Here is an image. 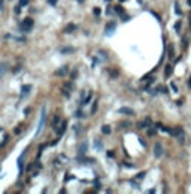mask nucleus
<instances>
[{
    "mask_svg": "<svg viewBox=\"0 0 191 194\" xmlns=\"http://www.w3.org/2000/svg\"><path fill=\"white\" fill-rule=\"evenodd\" d=\"M58 123H60V115H54V118H52V127L57 130V127H58Z\"/></svg>",
    "mask_w": 191,
    "mask_h": 194,
    "instance_id": "4468645a",
    "label": "nucleus"
},
{
    "mask_svg": "<svg viewBox=\"0 0 191 194\" xmlns=\"http://www.w3.org/2000/svg\"><path fill=\"white\" fill-rule=\"evenodd\" d=\"M75 29H76V26L70 22V24H67V26L64 27V30H63V32H64V33H72V32H73Z\"/></svg>",
    "mask_w": 191,
    "mask_h": 194,
    "instance_id": "f8f14e48",
    "label": "nucleus"
},
{
    "mask_svg": "<svg viewBox=\"0 0 191 194\" xmlns=\"http://www.w3.org/2000/svg\"><path fill=\"white\" fill-rule=\"evenodd\" d=\"M33 19L32 18H24V21L21 22V29L24 30V32H30L32 29H33Z\"/></svg>",
    "mask_w": 191,
    "mask_h": 194,
    "instance_id": "f03ea898",
    "label": "nucleus"
},
{
    "mask_svg": "<svg viewBox=\"0 0 191 194\" xmlns=\"http://www.w3.org/2000/svg\"><path fill=\"white\" fill-rule=\"evenodd\" d=\"M88 148V143L87 142H84V143H81L79 145V148H78V151H79V154H85V151H87Z\"/></svg>",
    "mask_w": 191,
    "mask_h": 194,
    "instance_id": "ddd939ff",
    "label": "nucleus"
},
{
    "mask_svg": "<svg viewBox=\"0 0 191 194\" xmlns=\"http://www.w3.org/2000/svg\"><path fill=\"white\" fill-rule=\"evenodd\" d=\"M78 2H82V0H78Z\"/></svg>",
    "mask_w": 191,
    "mask_h": 194,
    "instance_id": "f704fd0d",
    "label": "nucleus"
},
{
    "mask_svg": "<svg viewBox=\"0 0 191 194\" xmlns=\"http://www.w3.org/2000/svg\"><path fill=\"white\" fill-rule=\"evenodd\" d=\"M97 55H99V58L100 60H107V53H104V51H97Z\"/></svg>",
    "mask_w": 191,
    "mask_h": 194,
    "instance_id": "2eb2a0df",
    "label": "nucleus"
},
{
    "mask_svg": "<svg viewBox=\"0 0 191 194\" xmlns=\"http://www.w3.org/2000/svg\"><path fill=\"white\" fill-rule=\"evenodd\" d=\"M175 57V51H173V46H169V58H173Z\"/></svg>",
    "mask_w": 191,
    "mask_h": 194,
    "instance_id": "412c9836",
    "label": "nucleus"
},
{
    "mask_svg": "<svg viewBox=\"0 0 191 194\" xmlns=\"http://www.w3.org/2000/svg\"><path fill=\"white\" fill-rule=\"evenodd\" d=\"M73 51H75L73 48H61V49H60V53L61 54H72Z\"/></svg>",
    "mask_w": 191,
    "mask_h": 194,
    "instance_id": "f3484780",
    "label": "nucleus"
},
{
    "mask_svg": "<svg viewBox=\"0 0 191 194\" xmlns=\"http://www.w3.org/2000/svg\"><path fill=\"white\" fill-rule=\"evenodd\" d=\"M120 125H121L122 128H125L127 125H130V123H128V121H124V123H121V124H120Z\"/></svg>",
    "mask_w": 191,
    "mask_h": 194,
    "instance_id": "cd10ccee",
    "label": "nucleus"
},
{
    "mask_svg": "<svg viewBox=\"0 0 191 194\" xmlns=\"http://www.w3.org/2000/svg\"><path fill=\"white\" fill-rule=\"evenodd\" d=\"M163 154H164V149H163L161 143H158V142H157L155 145H154V155H155V158H160Z\"/></svg>",
    "mask_w": 191,
    "mask_h": 194,
    "instance_id": "7ed1b4c3",
    "label": "nucleus"
},
{
    "mask_svg": "<svg viewBox=\"0 0 191 194\" xmlns=\"http://www.w3.org/2000/svg\"><path fill=\"white\" fill-rule=\"evenodd\" d=\"M94 15H97V17L100 15V9H99V8H96V9H94Z\"/></svg>",
    "mask_w": 191,
    "mask_h": 194,
    "instance_id": "7c9ffc66",
    "label": "nucleus"
},
{
    "mask_svg": "<svg viewBox=\"0 0 191 194\" xmlns=\"http://www.w3.org/2000/svg\"><path fill=\"white\" fill-rule=\"evenodd\" d=\"M170 88L173 90V93H176V91H178V87H176V85H175L173 82H172V84H170Z\"/></svg>",
    "mask_w": 191,
    "mask_h": 194,
    "instance_id": "c85d7f7f",
    "label": "nucleus"
},
{
    "mask_svg": "<svg viewBox=\"0 0 191 194\" xmlns=\"http://www.w3.org/2000/svg\"><path fill=\"white\" fill-rule=\"evenodd\" d=\"M67 70H69V69H67V66H63L61 69L55 70V75H57V76H64V75L67 73Z\"/></svg>",
    "mask_w": 191,
    "mask_h": 194,
    "instance_id": "9d476101",
    "label": "nucleus"
},
{
    "mask_svg": "<svg viewBox=\"0 0 191 194\" xmlns=\"http://www.w3.org/2000/svg\"><path fill=\"white\" fill-rule=\"evenodd\" d=\"M94 146H96L97 149H102V142H100V141H96V142H94Z\"/></svg>",
    "mask_w": 191,
    "mask_h": 194,
    "instance_id": "4be33fe9",
    "label": "nucleus"
},
{
    "mask_svg": "<svg viewBox=\"0 0 191 194\" xmlns=\"http://www.w3.org/2000/svg\"><path fill=\"white\" fill-rule=\"evenodd\" d=\"M115 22H109L107 26H106V29H104V32H106V35H112L114 33V30H115Z\"/></svg>",
    "mask_w": 191,
    "mask_h": 194,
    "instance_id": "6e6552de",
    "label": "nucleus"
},
{
    "mask_svg": "<svg viewBox=\"0 0 191 194\" xmlns=\"http://www.w3.org/2000/svg\"><path fill=\"white\" fill-rule=\"evenodd\" d=\"M102 133L109 134V133H111V127H109V125H103V127H102Z\"/></svg>",
    "mask_w": 191,
    "mask_h": 194,
    "instance_id": "a211bd4d",
    "label": "nucleus"
},
{
    "mask_svg": "<svg viewBox=\"0 0 191 194\" xmlns=\"http://www.w3.org/2000/svg\"><path fill=\"white\" fill-rule=\"evenodd\" d=\"M148 134H149V136H154V134H155V128H149V130H148Z\"/></svg>",
    "mask_w": 191,
    "mask_h": 194,
    "instance_id": "bb28decb",
    "label": "nucleus"
},
{
    "mask_svg": "<svg viewBox=\"0 0 191 194\" xmlns=\"http://www.w3.org/2000/svg\"><path fill=\"white\" fill-rule=\"evenodd\" d=\"M43 123H45V107L42 109V118H40L39 127H37V130H36V134H40V131H42V128H43Z\"/></svg>",
    "mask_w": 191,
    "mask_h": 194,
    "instance_id": "423d86ee",
    "label": "nucleus"
},
{
    "mask_svg": "<svg viewBox=\"0 0 191 194\" xmlns=\"http://www.w3.org/2000/svg\"><path fill=\"white\" fill-rule=\"evenodd\" d=\"M175 12L178 14V15H181L182 12H181V9H179V3L178 2H175Z\"/></svg>",
    "mask_w": 191,
    "mask_h": 194,
    "instance_id": "aec40b11",
    "label": "nucleus"
},
{
    "mask_svg": "<svg viewBox=\"0 0 191 194\" xmlns=\"http://www.w3.org/2000/svg\"><path fill=\"white\" fill-rule=\"evenodd\" d=\"M167 133H169V134H172V136H175V138H178L181 142L184 141V130H182L181 127H176V128H167Z\"/></svg>",
    "mask_w": 191,
    "mask_h": 194,
    "instance_id": "f257e3e1",
    "label": "nucleus"
},
{
    "mask_svg": "<svg viewBox=\"0 0 191 194\" xmlns=\"http://www.w3.org/2000/svg\"><path fill=\"white\" fill-rule=\"evenodd\" d=\"M106 2H111V0H106Z\"/></svg>",
    "mask_w": 191,
    "mask_h": 194,
    "instance_id": "72a5a7b5",
    "label": "nucleus"
},
{
    "mask_svg": "<svg viewBox=\"0 0 191 194\" xmlns=\"http://www.w3.org/2000/svg\"><path fill=\"white\" fill-rule=\"evenodd\" d=\"M188 5H191V0H188Z\"/></svg>",
    "mask_w": 191,
    "mask_h": 194,
    "instance_id": "473e14b6",
    "label": "nucleus"
},
{
    "mask_svg": "<svg viewBox=\"0 0 191 194\" xmlns=\"http://www.w3.org/2000/svg\"><path fill=\"white\" fill-rule=\"evenodd\" d=\"M115 12L117 14H122V8L121 6H115Z\"/></svg>",
    "mask_w": 191,
    "mask_h": 194,
    "instance_id": "a878e982",
    "label": "nucleus"
},
{
    "mask_svg": "<svg viewBox=\"0 0 191 194\" xmlns=\"http://www.w3.org/2000/svg\"><path fill=\"white\" fill-rule=\"evenodd\" d=\"M145 178V172H142V173H139L138 176H136V179H143Z\"/></svg>",
    "mask_w": 191,
    "mask_h": 194,
    "instance_id": "c756f323",
    "label": "nucleus"
},
{
    "mask_svg": "<svg viewBox=\"0 0 191 194\" xmlns=\"http://www.w3.org/2000/svg\"><path fill=\"white\" fill-rule=\"evenodd\" d=\"M29 3H30V0H19V5L21 6H27Z\"/></svg>",
    "mask_w": 191,
    "mask_h": 194,
    "instance_id": "5701e85b",
    "label": "nucleus"
},
{
    "mask_svg": "<svg viewBox=\"0 0 191 194\" xmlns=\"http://www.w3.org/2000/svg\"><path fill=\"white\" fill-rule=\"evenodd\" d=\"M66 128H67V121H66V120H63V121H61V128H57V133H58V138L64 134V131H66Z\"/></svg>",
    "mask_w": 191,
    "mask_h": 194,
    "instance_id": "0eeeda50",
    "label": "nucleus"
},
{
    "mask_svg": "<svg viewBox=\"0 0 191 194\" xmlns=\"http://www.w3.org/2000/svg\"><path fill=\"white\" fill-rule=\"evenodd\" d=\"M72 88H73V87H72V84H70V82L64 84V85H63V88H61L63 96H64V97H70V91H72Z\"/></svg>",
    "mask_w": 191,
    "mask_h": 194,
    "instance_id": "39448f33",
    "label": "nucleus"
},
{
    "mask_svg": "<svg viewBox=\"0 0 191 194\" xmlns=\"http://www.w3.org/2000/svg\"><path fill=\"white\" fill-rule=\"evenodd\" d=\"M3 8V0H0V9Z\"/></svg>",
    "mask_w": 191,
    "mask_h": 194,
    "instance_id": "2f4dec72",
    "label": "nucleus"
},
{
    "mask_svg": "<svg viewBox=\"0 0 191 194\" xmlns=\"http://www.w3.org/2000/svg\"><path fill=\"white\" fill-rule=\"evenodd\" d=\"M172 69H173V67H172L170 64H167V66H166V76H170V73H172Z\"/></svg>",
    "mask_w": 191,
    "mask_h": 194,
    "instance_id": "6ab92c4d",
    "label": "nucleus"
},
{
    "mask_svg": "<svg viewBox=\"0 0 191 194\" xmlns=\"http://www.w3.org/2000/svg\"><path fill=\"white\" fill-rule=\"evenodd\" d=\"M91 97H93V96H91V93H90V94H88L87 97H85V100H84V105H87L88 102H90V100H91Z\"/></svg>",
    "mask_w": 191,
    "mask_h": 194,
    "instance_id": "393cba45",
    "label": "nucleus"
},
{
    "mask_svg": "<svg viewBox=\"0 0 191 194\" xmlns=\"http://www.w3.org/2000/svg\"><path fill=\"white\" fill-rule=\"evenodd\" d=\"M118 112H120V114H125V115H133V114H135L133 109H130V107H120Z\"/></svg>",
    "mask_w": 191,
    "mask_h": 194,
    "instance_id": "9b49d317",
    "label": "nucleus"
},
{
    "mask_svg": "<svg viewBox=\"0 0 191 194\" xmlns=\"http://www.w3.org/2000/svg\"><path fill=\"white\" fill-rule=\"evenodd\" d=\"M151 124H152L151 118H149V117H146L143 121L138 123V128H146V127H151Z\"/></svg>",
    "mask_w": 191,
    "mask_h": 194,
    "instance_id": "20e7f679",
    "label": "nucleus"
},
{
    "mask_svg": "<svg viewBox=\"0 0 191 194\" xmlns=\"http://www.w3.org/2000/svg\"><path fill=\"white\" fill-rule=\"evenodd\" d=\"M175 30H176V32L179 33V30H181V22H179V21H178V22L175 24Z\"/></svg>",
    "mask_w": 191,
    "mask_h": 194,
    "instance_id": "b1692460",
    "label": "nucleus"
},
{
    "mask_svg": "<svg viewBox=\"0 0 191 194\" xmlns=\"http://www.w3.org/2000/svg\"><path fill=\"white\" fill-rule=\"evenodd\" d=\"M32 90V85H24L22 88H21V96H19V99H22V97H26L27 94H29V91Z\"/></svg>",
    "mask_w": 191,
    "mask_h": 194,
    "instance_id": "1a4fd4ad",
    "label": "nucleus"
},
{
    "mask_svg": "<svg viewBox=\"0 0 191 194\" xmlns=\"http://www.w3.org/2000/svg\"><path fill=\"white\" fill-rule=\"evenodd\" d=\"M6 70H8V66H6L5 63H2V64H0V78L6 73Z\"/></svg>",
    "mask_w": 191,
    "mask_h": 194,
    "instance_id": "dca6fc26",
    "label": "nucleus"
}]
</instances>
